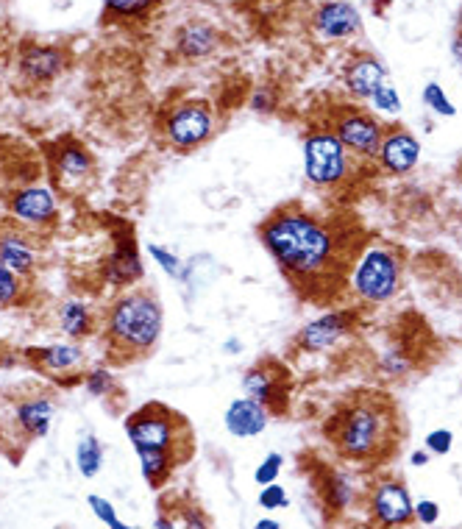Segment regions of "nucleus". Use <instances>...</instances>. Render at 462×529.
Instances as JSON below:
<instances>
[{"label": "nucleus", "mask_w": 462, "mask_h": 529, "mask_svg": "<svg viewBox=\"0 0 462 529\" xmlns=\"http://www.w3.org/2000/svg\"><path fill=\"white\" fill-rule=\"evenodd\" d=\"M137 460H140L142 479L148 482L151 491H162L167 482H170V477H173V471L181 465L176 454L165 452H142L137 454Z\"/></svg>", "instance_id": "bb28decb"}, {"label": "nucleus", "mask_w": 462, "mask_h": 529, "mask_svg": "<svg viewBox=\"0 0 462 529\" xmlns=\"http://www.w3.org/2000/svg\"><path fill=\"white\" fill-rule=\"evenodd\" d=\"M387 81V67L371 56V53H360L357 59H351L343 70V84H346V92L354 98V101H362L368 104L371 95L376 92V87Z\"/></svg>", "instance_id": "5701e85b"}, {"label": "nucleus", "mask_w": 462, "mask_h": 529, "mask_svg": "<svg viewBox=\"0 0 462 529\" xmlns=\"http://www.w3.org/2000/svg\"><path fill=\"white\" fill-rule=\"evenodd\" d=\"M165 310L154 290L131 287L117 293L101 315V346L109 365L145 360L162 340Z\"/></svg>", "instance_id": "7ed1b4c3"}, {"label": "nucleus", "mask_w": 462, "mask_h": 529, "mask_svg": "<svg viewBox=\"0 0 462 529\" xmlns=\"http://www.w3.org/2000/svg\"><path fill=\"white\" fill-rule=\"evenodd\" d=\"M56 323L62 329L67 340L76 343H87L98 335V315L92 310L90 301L81 296H67L59 307H56Z\"/></svg>", "instance_id": "b1692460"}, {"label": "nucleus", "mask_w": 462, "mask_h": 529, "mask_svg": "<svg viewBox=\"0 0 462 529\" xmlns=\"http://www.w3.org/2000/svg\"><path fill=\"white\" fill-rule=\"evenodd\" d=\"M418 368V354L412 349L410 343H393L387 346L379 357H376V374L385 376V379H404Z\"/></svg>", "instance_id": "a878e982"}, {"label": "nucleus", "mask_w": 462, "mask_h": 529, "mask_svg": "<svg viewBox=\"0 0 462 529\" xmlns=\"http://www.w3.org/2000/svg\"><path fill=\"white\" fill-rule=\"evenodd\" d=\"M243 396L259 401L270 415L284 418L290 413L293 401V374L282 360L276 357H262L254 365H248L240 379Z\"/></svg>", "instance_id": "1a4fd4ad"}, {"label": "nucleus", "mask_w": 462, "mask_h": 529, "mask_svg": "<svg viewBox=\"0 0 462 529\" xmlns=\"http://www.w3.org/2000/svg\"><path fill=\"white\" fill-rule=\"evenodd\" d=\"M323 435L346 463H382L398 446L396 404L385 393H357L326 418Z\"/></svg>", "instance_id": "f03ea898"}, {"label": "nucleus", "mask_w": 462, "mask_h": 529, "mask_svg": "<svg viewBox=\"0 0 462 529\" xmlns=\"http://www.w3.org/2000/svg\"><path fill=\"white\" fill-rule=\"evenodd\" d=\"M59 193L51 184H23L6 195V212L14 223L26 226L28 232H48L59 220Z\"/></svg>", "instance_id": "4468645a"}, {"label": "nucleus", "mask_w": 462, "mask_h": 529, "mask_svg": "<svg viewBox=\"0 0 462 529\" xmlns=\"http://www.w3.org/2000/svg\"><path fill=\"white\" fill-rule=\"evenodd\" d=\"M318 499H321L326 516L337 518L346 516L357 502V485L346 471L337 468H323L318 471Z\"/></svg>", "instance_id": "4be33fe9"}, {"label": "nucleus", "mask_w": 462, "mask_h": 529, "mask_svg": "<svg viewBox=\"0 0 462 529\" xmlns=\"http://www.w3.org/2000/svg\"><path fill=\"white\" fill-rule=\"evenodd\" d=\"M23 357L37 374L48 376L53 382L76 385L81 382V374L87 371V351H84V343H76V340L31 346L23 351Z\"/></svg>", "instance_id": "2eb2a0df"}, {"label": "nucleus", "mask_w": 462, "mask_h": 529, "mask_svg": "<svg viewBox=\"0 0 462 529\" xmlns=\"http://www.w3.org/2000/svg\"><path fill=\"white\" fill-rule=\"evenodd\" d=\"M28 279L17 276L9 268L0 265V307L9 310V307H23L28 304Z\"/></svg>", "instance_id": "7c9ffc66"}, {"label": "nucleus", "mask_w": 462, "mask_h": 529, "mask_svg": "<svg viewBox=\"0 0 462 529\" xmlns=\"http://www.w3.org/2000/svg\"><path fill=\"white\" fill-rule=\"evenodd\" d=\"M282 468H284V454L270 452L268 457L254 468V482H257L259 488L273 485V482H279V477H282Z\"/></svg>", "instance_id": "e433bc0d"}, {"label": "nucleus", "mask_w": 462, "mask_h": 529, "mask_svg": "<svg viewBox=\"0 0 462 529\" xmlns=\"http://www.w3.org/2000/svg\"><path fill=\"white\" fill-rule=\"evenodd\" d=\"M257 504L262 510H287L290 507V496H287V491H284L279 482H273V485L259 488Z\"/></svg>", "instance_id": "4c0bfd02"}, {"label": "nucleus", "mask_w": 462, "mask_h": 529, "mask_svg": "<svg viewBox=\"0 0 462 529\" xmlns=\"http://www.w3.org/2000/svg\"><path fill=\"white\" fill-rule=\"evenodd\" d=\"M429 460H432V454L426 452V449H415L410 454V465H415V468H424V465H429Z\"/></svg>", "instance_id": "c03bdc74"}, {"label": "nucleus", "mask_w": 462, "mask_h": 529, "mask_svg": "<svg viewBox=\"0 0 462 529\" xmlns=\"http://www.w3.org/2000/svg\"><path fill=\"white\" fill-rule=\"evenodd\" d=\"M87 504H90L92 516L98 518L101 524H106L109 529H137L131 527V524H126L123 518L117 516V507L109 499H103V496H98V493H90L87 496Z\"/></svg>", "instance_id": "72a5a7b5"}, {"label": "nucleus", "mask_w": 462, "mask_h": 529, "mask_svg": "<svg viewBox=\"0 0 462 529\" xmlns=\"http://www.w3.org/2000/svg\"><path fill=\"white\" fill-rule=\"evenodd\" d=\"M165 507L173 513L179 529H212V521H209V516H206V510H201L195 502H187V499H173V502H167Z\"/></svg>", "instance_id": "473e14b6"}, {"label": "nucleus", "mask_w": 462, "mask_h": 529, "mask_svg": "<svg viewBox=\"0 0 462 529\" xmlns=\"http://www.w3.org/2000/svg\"><path fill=\"white\" fill-rule=\"evenodd\" d=\"M424 449L432 457H443L454 449V432L451 429H432L424 438Z\"/></svg>", "instance_id": "58836bf2"}, {"label": "nucleus", "mask_w": 462, "mask_h": 529, "mask_svg": "<svg viewBox=\"0 0 462 529\" xmlns=\"http://www.w3.org/2000/svg\"><path fill=\"white\" fill-rule=\"evenodd\" d=\"M70 67V53L62 45L26 42L17 56V73L28 87H51Z\"/></svg>", "instance_id": "a211bd4d"}, {"label": "nucleus", "mask_w": 462, "mask_h": 529, "mask_svg": "<svg viewBox=\"0 0 462 529\" xmlns=\"http://www.w3.org/2000/svg\"><path fill=\"white\" fill-rule=\"evenodd\" d=\"M220 351H223V354H231V357H237V354H243L245 351V343L240 337H226L223 346H220Z\"/></svg>", "instance_id": "37998d69"}, {"label": "nucleus", "mask_w": 462, "mask_h": 529, "mask_svg": "<svg viewBox=\"0 0 462 529\" xmlns=\"http://www.w3.org/2000/svg\"><path fill=\"white\" fill-rule=\"evenodd\" d=\"M348 293L362 307H382L401 293L404 282V257L393 243L373 240L362 246L348 268Z\"/></svg>", "instance_id": "20e7f679"}, {"label": "nucleus", "mask_w": 462, "mask_h": 529, "mask_svg": "<svg viewBox=\"0 0 462 529\" xmlns=\"http://www.w3.org/2000/svg\"><path fill=\"white\" fill-rule=\"evenodd\" d=\"M415 521H418L421 527H435L437 521H440V504L432 502V499L415 502Z\"/></svg>", "instance_id": "a19ab883"}, {"label": "nucleus", "mask_w": 462, "mask_h": 529, "mask_svg": "<svg viewBox=\"0 0 462 529\" xmlns=\"http://www.w3.org/2000/svg\"><path fill=\"white\" fill-rule=\"evenodd\" d=\"M154 529H179L176 518H173V513L167 510L165 504H159V516L154 518Z\"/></svg>", "instance_id": "79ce46f5"}, {"label": "nucleus", "mask_w": 462, "mask_h": 529, "mask_svg": "<svg viewBox=\"0 0 462 529\" xmlns=\"http://www.w3.org/2000/svg\"><path fill=\"white\" fill-rule=\"evenodd\" d=\"M424 104L429 112H435L440 117H454L457 115V109L449 101V95L443 92V87L437 84V81H429L424 87Z\"/></svg>", "instance_id": "c9c22d12"}, {"label": "nucleus", "mask_w": 462, "mask_h": 529, "mask_svg": "<svg viewBox=\"0 0 462 529\" xmlns=\"http://www.w3.org/2000/svg\"><path fill=\"white\" fill-rule=\"evenodd\" d=\"M346 145V151L357 162H376L379 145L385 140V126L360 106H337V112L326 123Z\"/></svg>", "instance_id": "9b49d317"}, {"label": "nucleus", "mask_w": 462, "mask_h": 529, "mask_svg": "<svg viewBox=\"0 0 462 529\" xmlns=\"http://www.w3.org/2000/svg\"><path fill=\"white\" fill-rule=\"evenodd\" d=\"M254 529H282V524L276 521V518H259Z\"/></svg>", "instance_id": "a18cd8bd"}, {"label": "nucleus", "mask_w": 462, "mask_h": 529, "mask_svg": "<svg viewBox=\"0 0 462 529\" xmlns=\"http://www.w3.org/2000/svg\"><path fill=\"white\" fill-rule=\"evenodd\" d=\"M365 510L376 529H404L415 521V499L398 477L376 479L365 496Z\"/></svg>", "instance_id": "f8f14e48"}, {"label": "nucleus", "mask_w": 462, "mask_h": 529, "mask_svg": "<svg viewBox=\"0 0 462 529\" xmlns=\"http://www.w3.org/2000/svg\"><path fill=\"white\" fill-rule=\"evenodd\" d=\"M312 28L323 39H348L362 28V17L348 0H329V3H321L315 9Z\"/></svg>", "instance_id": "aec40b11"}, {"label": "nucleus", "mask_w": 462, "mask_h": 529, "mask_svg": "<svg viewBox=\"0 0 462 529\" xmlns=\"http://www.w3.org/2000/svg\"><path fill=\"white\" fill-rule=\"evenodd\" d=\"M101 276L103 284L115 293L131 290L145 279L140 243H137V237L129 226H120V234H115V246L109 251V257L103 259Z\"/></svg>", "instance_id": "dca6fc26"}, {"label": "nucleus", "mask_w": 462, "mask_h": 529, "mask_svg": "<svg viewBox=\"0 0 462 529\" xmlns=\"http://www.w3.org/2000/svg\"><path fill=\"white\" fill-rule=\"evenodd\" d=\"M257 237L298 296L318 304L332 298L329 290L343 287L357 257L348 251L334 223L298 204L273 209L259 223Z\"/></svg>", "instance_id": "f257e3e1"}, {"label": "nucleus", "mask_w": 462, "mask_h": 529, "mask_svg": "<svg viewBox=\"0 0 462 529\" xmlns=\"http://www.w3.org/2000/svg\"><path fill=\"white\" fill-rule=\"evenodd\" d=\"M251 109H254L257 115H270V112H276V109H279V95H276V90H270V87H257L254 95H251Z\"/></svg>", "instance_id": "ea45409f"}, {"label": "nucleus", "mask_w": 462, "mask_h": 529, "mask_svg": "<svg viewBox=\"0 0 462 529\" xmlns=\"http://www.w3.org/2000/svg\"><path fill=\"white\" fill-rule=\"evenodd\" d=\"M56 413L59 396L48 388H28L6 399L0 396V452L12 454L14 443L23 452L31 443L48 438Z\"/></svg>", "instance_id": "39448f33"}, {"label": "nucleus", "mask_w": 462, "mask_h": 529, "mask_svg": "<svg viewBox=\"0 0 462 529\" xmlns=\"http://www.w3.org/2000/svg\"><path fill=\"white\" fill-rule=\"evenodd\" d=\"M103 457H106V452H103L101 438H98V435H92V432L81 435V440L76 443L78 474H81L84 479L98 477V474H101V468H103Z\"/></svg>", "instance_id": "cd10ccee"}, {"label": "nucleus", "mask_w": 462, "mask_h": 529, "mask_svg": "<svg viewBox=\"0 0 462 529\" xmlns=\"http://www.w3.org/2000/svg\"><path fill=\"white\" fill-rule=\"evenodd\" d=\"M81 388L87 390V396L92 399H112L120 393L115 371L109 365H92L81 374Z\"/></svg>", "instance_id": "c85d7f7f"}, {"label": "nucleus", "mask_w": 462, "mask_h": 529, "mask_svg": "<svg viewBox=\"0 0 462 529\" xmlns=\"http://www.w3.org/2000/svg\"><path fill=\"white\" fill-rule=\"evenodd\" d=\"M123 429H126V438H129L134 454H176L181 463H187L193 454V432H190L187 418L159 401H151L140 410H134L123 421Z\"/></svg>", "instance_id": "423d86ee"}, {"label": "nucleus", "mask_w": 462, "mask_h": 529, "mask_svg": "<svg viewBox=\"0 0 462 529\" xmlns=\"http://www.w3.org/2000/svg\"><path fill=\"white\" fill-rule=\"evenodd\" d=\"M220 48V34L206 23H190L181 26L176 34V53L187 62H201L209 59Z\"/></svg>", "instance_id": "393cba45"}, {"label": "nucleus", "mask_w": 462, "mask_h": 529, "mask_svg": "<svg viewBox=\"0 0 462 529\" xmlns=\"http://www.w3.org/2000/svg\"><path fill=\"white\" fill-rule=\"evenodd\" d=\"M368 104L376 109V112H382L387 117H396L401 112V98H398V90L390 84V81H382L376 92L371 95V101Z\"/></svg>", "instance_id": "f704fd0d"}, {"label": "nucleus", "mask_w": 462, "mask_h": 529, "mask_svg": "<svg viewBox=\"0 0 462 529\" xmlns=\"http://www.w3.org/2000/svg\"><path fill=\"white\" fill-rule=\"evenodd\" d=\"M360 323V307H340V310L321 312L298 329L290 346L301 354H326V351L337 349L351 335H357Z\"/></svg>", "instance_id": "9d476101"}, {"label": "nucleus", "mask_w": 462, "mask_h": 529, "mask_svg": "<svg viewBox=\"0 0 462 529\" xmlns=\"http://www.w3.org/2000/svg\"><path fill=\"white\" fill-rule=\"evenodd\" d=\"M159 0H103V17L109 20H142L154 12Z\"/></svg>", "instance_id": "c756f323"}, {"label": "nucleus", "mask_w": 462, "mask_h": 529, "mask_svg": "<svg viewBox=\"0 0 462 529\" xmlns=\"http://www.w3.org/2000/svg\"><path fill=\"white\" fill-rule=\"evenodd\" d=\"M39 234L28 232L14 220H0V265L23 279H34L39 271Z\"/></svg>", "instance_id": "f3484780"}, {"label": "nucleus", "mask_w": 462, "mask_h": 529, "mask_svg": "<svg viewBox=\"0 0 462 529\" xmlns=\"http://www.w3.org/2000/svg\"><path fill=\"white\" fill-rule=\"evenodd\" d=\"M421 162V142L412 134L410 129H393L385 131V140L379 145V154H376V165L387 176H410L412 170L418 168Z\"/></svg>", "instance_id": "6ab92c4d"}, {"label": "nucleus", "mask_w": 462, "mask_h": 529, "mask_svg": "<svg viewBox=\"0 0 462 529\" xmlns=\"http://www.w3.org/2000/svg\"><path fill=\"white\" fill-rule=\"evenodd\" d=\"M48 173L51 187L56 193H81L95 179V156L76 137H65L51 148L48 154Z\"/></svg>", "instance_id": "ddd939ff"}, {"label": "nucleus", "mask_w": 462, "mask_h": 529, "mask_svg": "<svg viewBox=\"0 0 462 529\" xmlns=\"http://www.w3.org/2000/svg\"><path fill=\"white\" fill-rule=\"evenodd\" d=\"M451 51H454V56H457V62L462 65V31L457 34V39H454V45H451Z\"/></svg>", "instance_id": "49530a36"}, {"label": "nucleus", "mask_w": 462, "mask_h": 529, "mask_svg": "<svg viewBox=\"0 0 462 529\" xmlns=\"http://www.w3.org/2000/svg\"><path fill=\"white\" fill-rule=\"evenodd\" d=\"M301 151H304V176L312 187L337 190L351 179L354 156L348 154L346 145L337 140V134L326 123L307 129Z\"/></svg>", "instance_id": "6e6552de"}, {"label": "nucleus", "mask_w": 462, "mask_h": 529, "mask_svg": "<svg viewBox=\"0 0 462 529\" xmlns=\"http://www.w3.org/2000/svg\"><path fill=\"white\" fill-rule=\"evenodd\" d=\"M270 418L273 415L259 404V401L248 399V396H240V399H234L226 407V413H223V426H226V432H229L231 438H259L265 429H268Z\"/></svg>", "instance_id": "412c9836"}, {"label": "nucleus", "mask_w": 462, "mask_h": 529, "mask_svg": "<svg viewBox=\"0 0 462 529\" xmlns=\"http://www.w3.org/2000/svg\"><path fill=\"white\" fill-rule=\"evenodd\" d=\"M145 254L154 259V265H159V271L165 273L167 279H173V282H184V273H187V262L176 254V251H170L162 243H148L145 246Z\"/></svg>", "instance_id": "2f4dec72"}, {"label": "nucleus", "mask_w": 462, "mask_h": 529, "mask_svg": "<svg viewBox=\"0 0 462 529\" xmlns=\"http://www.w3.org/2000/svg\"><path fill=\"white\" fill-rule=\"evenodd\" d=\"M215 131H218V112L201 98H187L167 106L156 120V134L173 154H193L198 148H204L215 137Z\"/></svg>", "instance_id": "0eeeda50"}]
</instances>
